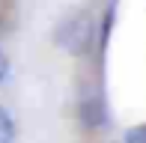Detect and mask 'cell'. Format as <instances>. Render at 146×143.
I'll list each match as a JSON object with an SVG mask.
<instances>
[{"label":"cell","instance_id":"6da1fadb","mask_svg":"<svg viewBox=\"0 0 146 143\" xmlns=\"http://www.w3.org/2000/svg\"><path fill=\"white\" fill-rule=\"evenodd\" d=\"M96 42V24L87 12H75L57 27V45L69 54H87Z\"/></svg>","mask_w":146,"mask_h":143},{"label":"cell","instance_id":"7a4b0ae2","mask_svg":"<svg viewBox=\"0 0 146 143\" xmlns=\"http://www.w3.org/2000/svg\"><path fill=\"white\" fill-rule=\"evenodd\" d=\"M81 119H84V125H90V128L108 122V119H104V110H102L98 101H96V105H81Z\"/></svg>","mask_w":146,"mask_h":143},{"label":"cell","instance_id":"3957f363","mask_svg":"<svg viewBox=\"0 0 146 143\" xmlns=\"http://www.w3.org/2000/svg\"><path fill=\"white\" fill-rule=\"evenodd\" d=\"M0 143H15V122H12L9 110L0 107Z\"/></svg>","mask_w":146,"mask_h":143},{"label":"cell","instance_id":"277c9868","mask_svg":"<svg viewBox=\"0 0 146 143\" xmlns=\"http://www.w3.org/2000/svg\"><path fill=\"white\" fill-rule=\"evenodd\" d=\"M125 143H146V125H134L125 131Z\"/></svg>","mask_w":146,"mask_h":143},{"label":"cell","instance_id":"5b68a950","mask_svg":"<svg viewBox=\"0 0 146 143\" xmlns=\"http://www.w3.org/2000/svg\"><path fill=\"white\" fill-rule=\"evenodd\" d=\"M6 75H9V57H6V51L0 48V83H3Z\"/></svg>","mask_w":146,"mask_h":143}]
</instances>
